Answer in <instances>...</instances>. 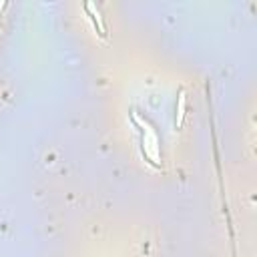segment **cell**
<instances>
[{
  "mask_svg": "<svg viewBox=\"0 0 257 257\" xmlns=\"http://www.w3.org/2000/svg\"><path fill=\"white\" fill-rule=\"evenodd\" d=\"M133 121L141 127V131H143V153H145V157L149 159L155 167H159V159H161V153H159V137H157V133H155V129L147 123V121H143L137 113H133Z\"/></svg>",
  "mask_w": 257,
  "mask_h": 257,
  "instance_id": "obj_1",
  "label": "cell"
},
{
  "mask_svg": "<svg viewBox=\"0 0 257 257\" xmlns=\"http://www.w3.org/2000/svg\"><path fill=\"white\" fill-rule=\"evenodd\" d=\"M85 8H87V12L93 16V22H95V26L99 28V32H101V34H104V32H106V28H104V22H103V16H101L99 8H97L93 2H87V4H85Z\"/></svg>",
  "mask_w": 257,
  "mask_h": 257,
  "instance_id": "obj_3",
  "label": "cell"
},
{
  "mask_svg": "<svg viewBox=\"0 0 257 257\" xmlns=\"http://www.w3.org/2000/svg\"><path fill=\"white\" fill-rule=\"evenodd\" d=\"M185 106H187V95H185V91H181L179 99H177V113H175V127L177 129H181L183 119H185Z\"/></svg>",
  "mask_w": 257,
  "mask_h": 257,
  "instance_id": "obj_2",
  "label": "cell"
}]
</instances>
